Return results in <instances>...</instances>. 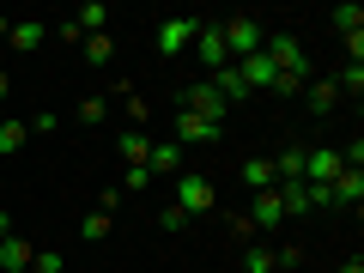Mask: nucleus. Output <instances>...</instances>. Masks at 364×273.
<instances>
[{"mask_svg":"<svg viewBox=\"0 0 364 273\" xmlns=\"http://www.w3.org/2000/svg\"><path fill=\"white\" fill-rule=\"evenodd\" d=\"M219 37H225V55H231V61H249V55L267 43V31H261V18L237 13V18H225V25H219Z\"/></svg>","mask_w":364,"mask_h":273,"instance_id":"f257e3e1","label":"nucleus"},{"mask_svg":"<svg viewBox=\"0 0 364 273\" xmlns=\"http://www.w3.org/2000/svg\"><path fill=\"white\" fill-rule=\"evenodd\" d=\"M213 182L200 176V170H176V207L182 213H213Z\"/></svg>","mask_w":364,"mask_h":273,"instance_id":"f03ea898","label":"nucleus"},{"mask_svg":"<svg viewBox=\"0 0 364 273\" xmlns=\"http://www.w3.org/2000/svg\"><path fill=\"white\" fill-rule=\"evenodd\" d=\"M261 55H267V61L279 67V73H310V67H304V43H298V37H286V31L261 43Z\"/></svg>","mask_w":364,"mask_h":273,"instance_id":"7ed1b4c3","label":"nucleus"},{"mask_svg":"<svg viewBox=\"0 0 364 273\" xmlns=\"http://www.w3.org/2000/svg\"><path fill=\"white\" fill-rule=\"evenodd\" d=\"M200 25H207V18H170V25L158 31V55H182V49H195Z\"/></svg>","mask_w":364,"mask_h":273,"instance_id":"20e7f679","label":"nucleus"},{"mask_svg":"<svg viewBox=\"0 0 364 273\" xmlns=\"http://www.w3.org/2000/svg\"><path fill=\"white\" fill-rule=\"evenodd\" d=\"M195 61L207 67V79L219 73V67H231V55H225V37H219V25H200V37H195Z\"/></svg>","mask_w":364,"mask_h":273,"instance_id":"39448f33","label":"nucleus"},{"mask_svg":"<svg viewBox=\"0 0 364 273\" xmlns=\"http://www.w3.org/2000/svg\"><path fill=\"white\" fill-rule=\"evenodd\" d=\"M213 140H219V122L195 116V109H182V116H176V146H213Z\"/></svg>","mask_w":364,"mask_h":273,"instance_id":"423d86ee","label":"nucleus"},{"mask_svg":"<svg viewBox=\"0 0 364 273\" xmlns=\"http://www.w3.org/2000/svg\"><path fill=\"white\" fill-rule=\"evenodd\" d=\"M340 170H346V164H340L334 146H310V152H304V182H334Z\"/></svg>","mask_w":364,"mask_h":273,"instance_id":"0eeeda50","label":"nucleus"},{"mask_svg":"<svg viewBox=\"0 0 364 273\" xmlns=\"http://www.w3.org/2000/svg\"><path fill=\"white\" fill-rule=\"evenodd\" d=\"M231 67H237V79H243L249 91H273V79H279V67H273V61H267L261 49L249 55V61H231Z\"/></svg>","mask_w":364,"mask_h":273,"instance_id":"6e6552de","label":"nucleus"},{"mask_svg":"<svg viewBox=\"0 0 364 273\" xmlns=\"http://www.w3.org/2000/svg\"><path fill=\"white\" fill-rule=\"evenodd\" d=\"M182 109H195V116L219 122V116H225V97L213 91V79H195V85H188V97H182Z\"/></svg>","mask_w":364,"mask_h":273,"instance_id":"1a4fd4ad","label":"nucleus"},{"mask_svg":"<svg viewBox=\"0 0 364 273\" xmlns=\"http://www.w3.org/2000/svg\"><path fill=\"white\" fill-rule=\"evenodd\" d=\"M279 219H286V200H279V188H261V195H255V213H249V225H255V231H273Z\"/></svg>","mask_w":364,"mask_h":273,"instance_id":"9d476101","label":"nucleus"},{"mask_svg":"<svg viewBox=\"0 0 364 273\" xmlns=\"http://www.w3.org/2000/svg\"><path fill=\"white\" fill-rule=\"evenodd\" d=\"M31 255H37V249L25 243V237H0V273H31Z\"/></svg>","mask_w":364,"mask_h":273,"instance_id":"9b49d317","label":"nucleus"},{"mask_svg":"<svg viewBox=\"0 0 364 273\" xmlns=\"http://www.w3.org/2000/svg\"><path fill=\"white\" fill-rule=\"evenodd\" d=\"M328 188H334V207H352V213L364 207V170H340Z\"/></svg>","mask_w":364,"mask_h":273,"instance_id":"f8f14e48","label":"nucleus"},{"mask_svg":"<svg viewBox=\"0 0 364 273\" xmlns=\"http://www.w3.org/2000/svg\"><path fill=\"white\" fill-rule=\"evenodd\" d=\"M73 31H79V37H97V31H109V6H104V0H85V6L73 13Z\"/></svg>","mask_w":364,"mask_h":273,"instance_id":"ddd939ff","label":"nucleus"},{"mask_svg":"<svg viewBox=\"0 0 364 273\" xmlns=\"http://www.w3.org/2000/svg\"><path fill=\"white\" fill-rule=\"evenodd\" d=\"M43 43H49V25H37V18H18L13 25V49L18 55H37Z\"/></svg>","mask_w":364,"mask_h":273,"instance_id":"4468645a","label":"nucleus"},{"mask_svg":"<svg viewBox=\"0 0 364 273\" xmlns=\"http://www.w3.org/2000/svg\"><path fill=\"white\" fill-rule=\"evenodd\" d=\"M146 170H158V176H176V170H182V146H176V140H158L152 152H146Z\"/></svg>","mask_w":364,"mask_h":273,"instance_id":"2eb2a0df","label":"nucleus"},{"mask_svg":"<svg viewBox=\"0 0 364 273\" xmlns=\"http://www.w3.org/2000/svg\"><path fill=\"white\" fill-rule=\"evenodd\" d=\"M273 182H304V146H291V152L273 158Z\"/></svg>","mask_w":364,"mask_h":273,"instance_id":"dca6fc26","label":"nucleus"},{"mask_svg":"<svg viewBox=\"0 0 364 273\" xmlns=\"http://www.w3.org/2000/svg\"><path fill=\"white\" fill-rule=\"evenodd\" d=\"M116 152L128 158V164H146V152H152V140H146V128H128V134L116 140Z\"/></svg>","mask_w":364,"mask_h":273,"instance_id":"f3484780","label":"nucleus"},{"mask_svg":"<svg viewBox=\"0 0 364 273\" xmlns=\"http://www.w3.org/2000/svg\"><path fill=\"white\" fill-rule=\"evenodd\" d=\"M109 225H116V213H104V207H97V213H85L79 237H85V243H104V237H109Z\"/></svg>","mask_w":364,"mask_h":273,"instance_id":"a211bd4d","label":"nucleus"},{"mask_svg":"<svg viewBox=\"0 0 364 273\" xmlns=\"http://www.w3.org/2000/svg\"><path fill=\"white\" fill-rule=\"evenodd\" d=\"M243 182L255 188V195H261V188H273V158H249V164H243Z\"/></svg>","mask_w":364,"mask_h":273,"instance_id":"6ab92c4d","label":"nucleus"},{"mask_svg":"<svg viewBox=\"0 0 364 273\" xmlns=\"http://www.w3.org/2000/svg\"><path fill=\"white\" fill-rule=\"evenodd\" d=\"M25 140H31V128H25V122H0V158H13Z\"/></svg>","mask_w":364,"mask_h":273,"instance_id":"aec40b11","label":"nucleus"},{"mask_svg":"<svg viewBox=\"0 0 364 273\" xmlns=\"http://www.w3.org/2000/svg\"><path fill=\"white\" fill-rule=\"evenodd\" d=\"M340 104V91H334V79H322V85H310V109L316 116H328V109Z\"/></svg>","mask_w":364,"mask_h":273,"instance_id":"412c9836","label":"nucleus"},{"mask_svg":"<svg viewBox=\"0 0 364 273\" xmlns=\"http://www.w3.org/2000/svg\"><path fill=\"white\" fill-rule=\"evenodd\" d=\"M334 31H340V37H358V31H364V13H358V6H334Z\"/></svg>","mask_w":364,"mask_h":273,"instance_id":"4be33fe9","label":"nucleus"},{"mask_svg":"<svg viewBox=\"0 0 364 273\" xmlns=\"http://www.w3.org/2000/svg\"><path fill=\"white\" fill-rule=\"evenodd\" d=\"M109 55H116V43H109V31H97V37H85V61H97V67H104Z\"/></svg>","mask_w":364,"mask_h":273,"instance_id":"5701e85b","label":"nucleus"},{"mask_svg":"<svg viewBox=\"0 0 364 273\" xmlns=\"http://www.w3.org/2000/svg\"><path fill=\"white\" fill-rule=\"evenodd\" d=\"M334 91H352V97H358V91H364V67L346 61V67H340V79H334Z\"/></svg>","mask_w":364,"mask_h":273,"instance_id":"b1692460","label":"nucleus"},{"mask_svg":"<svg viewBox=\"0 0 364 273\" xmlns=\"http://www.w3.org/2000/svg\"><path fill=\"white\" fill-rule=\"evenodd\" d=\"M291 267H304V249L291 243V249H273V273H291Z\"/></svg>","mask_w":364,"mask_h":273,"instance_id":"393cba45","label":"nucleus"},{"mask_svg":"<svg viewBox=\"0 0 364 273\" xmlns=\"http://www.w3.org/2000/svg\"><path fill=\"white\" fill-rule=\"evenodd\" d=\"M304 79H310V73H279V79H273V97H298Z\"/></svg>","mask_w":364,"mask_h":273,"instance_id":"a878e982","label":"nucleus"},{"mask_svg":"<svg viewBox=\"0 0 364 273\" xmlns=\"http://www.w3.org/2000/svg\"><path fill=\"white\" fill-rule=\"evenodd\" d=\"M146 182H152V170H146V164H128V176H122V188H128V195H140Z\"/></svg>","mask_w":364,"mask_h":273,"instance_id":"bb28decb","label":"nucleus"},{"mask_svg":"<svg viewBox=\"0 0 364 273\" xmlns=\"http://www.w3.org/2000/svg\"><path fill=\"white\" fill-rule=\"evenodd\" d=\"M31 273H61V255H55V249H37V255H31Z\"/></svg>","mask_w":364,"mask_h":273,"instance_id":"cd10ccee","label":"nucleus"},{"mask_svg":"<svg viewBox=\"0 0 364 273\" xmlns=\"http://www.w3.org/2000/svg\"><path fill=\"white\" fill-rule=\"evenodd\" d=\"M243 267H249V273H273V249H249Z\"/></svg>","mask_w":364,"mask_h":273,"instance_id":"c85d7f7f","label":"nucleus"},{"mask_svg":"<svg viewBox=\"0 0 364 273\" xmlns=\"http://www.w3.org/2000/svg\"><path fill=\"white\" fill-rule=\"evenodd\" d=\"M104 116H109L104 97H85V104H79V122H104Z\"/></svg>","mask_w":364,"mask_h":273,"instance_id":"c756f323","label":"nucleus"},{"mask_svg":"<svg viewBox=\"0 0 364 273\" xmlns=\"http://www.w3.org/2000/svg\"><path fill=\"white\" fill-rule=\"evenodd\" d=\"M304 188H310V207H334V188L328 182H304Z\"/></svg>","mask_w":364,"mask_h":273,"instance_id":"7c9ffc66","label":"nucleus"},{"mask_svg":"<svg viewBox=\"0 0 364 273\" xmlns=\"http://www.w3.org/2000/svg\"><path fill=\"white\" fill-rule=\"evenodd\" d=\"M158 225H164V231H182V225H188V213H182V207H164V213H158Z\"/></svg>","mask_w":364,"mask_h":273,"instance_id":"2f4dec72","label":"nucleus"},{"mask_svg":"<svg viewBox=\"0 0 364 273\" xmlns=\"http://www.w3.org/2000/svg\"><path fill=\"white\" fill-rule=\"evenodd\" d=\"M6 37H13V18H0V43H6Z\"/></svg>","mask_w":364,"mask_h":273,"instance_id":"473e14b6","label":"nucleus"},{"mask_svg":"<svg viewBox=\"0 0 364 273\" xmlns=\"http://www.w3.org/2000/svg\"><path fill=\"white\" fill-rule=\"evenodd\" d=\"M340 273H364V261H346V267H340Z\"/></svg>","mask_w":364,"mask_h":273,"instance_id":"72a5a7b5","label":"nucleus"},{"mask_svg":"<svg viewBox=\"0 0 364 273\" xmlns=\"http://www.w3.org/2000/svg\"><path fill=\"white\" fill-rule=\"evenodd\" d=\"M0 97H6V73H0Z\"/></svg>","mask_w":364,"mask_h":273,"instance_id":"f704fd0d","label":"nucleus"}]
</instances>
